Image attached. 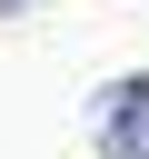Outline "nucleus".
<instances>
[{
  "instance_id": "obj_2",
  "label": "nucleus",
  "mask_w": 149,
  "mask_h": 159,
  "mask_svg": "<svg viewBox=\"0 0 149 159\" xmlns=\"http://www.w3.org/2000/svg\"><path fill=\"white\" fill-rule=\"evenodd\" d=\"M10 10H40V0H10Z\"/></svg>"
},
{
  "instance_id": "obj_1",
  "label": "nucleus",
  "mask_w": 149,
  "mask_h": 159,
  "mask_svg": "<svg viewBox=\"0 0 149 159\" xmlns=\"http://www.w3.org/2000/svg\"><path fill=\"white\" fill-rule=\"evenodd\" d=\"M99 139L119 159H149V80H109L99 89Z\"/></svg>"
}]
</instances>
